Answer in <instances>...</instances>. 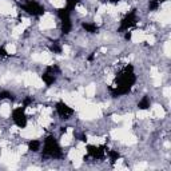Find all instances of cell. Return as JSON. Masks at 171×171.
Returning a JSON list of instances; mask_svg holds the SVG:
<instances>
[{"label": "cell", "instance_id": "obj_1", "mask_svg": "<svg viewBox=\"0 0 171 171\" xmlns=\"http://www.w3.org/2000/svg\"><path fill=\"white\" fill-rule=\"evenodd\" d=\"M102 107L98 104H92V103H86L84 107L79 111V115H80L82 119H87V120H91V119H98L102 116Z\"/></svg>", "mask_w": 171, "mask_h": 171}, {"label": "cell", "instance_id": "obj_2", "mask_svg": "<svg viewBox=\"0 0 171 171\" xmlns=\"http://www.w3.org/2000/svg\"><path fill=\"white\" fill-rule=\"evenodd\" d=\"M43 127H35V126H28V127L20 130V135L24 139H36L43 135Z\"/></svg>", "mask_w": 171, "mask_h": 171}, {"label": "cell", "instance_id": "obj_3", "mask_svg": "<svg viewBox=\"0 0 171 171\" xmlns=\"http://www.w3.org/2000/svg\"><path fill=\"white\" fill-rule=\"evenodd\" d=\"M55 27V19L51 14H44V16L41 18L40 20V28L41 29H51Z\"/></svg>", "mask_w": 171, "mask_h": 171}, {"label": "cell", "instance_id": "obj_4", "mask_svg": "<svg viewBox=\"0 0 171 171\" xmlns=\"http://www.w3.org/2000/svg\"><path fill=\"white\" fill-rule=\"evenodd\" d=\"M32 59L35 62L43 64H51L52 63V56L49 55L48 52H41V54H32Z\"/></svg>", "mask_w": 171, "mask_h": 171}, {"label": "cell", "instance_id": "obj_5", "mask_svg": "<svg viewBox=\"0 0 171 171\" xmlns=\"http://www.w3.org/2000/svg\"><path fill=\"white\" fill-rule=\"evenodd\" d=\"M155 18H157L158 21H160V23L163 24H168L171 20V14L168 9H162L160 12H158V14H155Z\"/></svg>", "mask_w": 171, "mask_h": 171}, {"label": "cell", "instance_id": "obj_6", "mask_svg": "<svg viewBox=\"0 0 171 171\" xmlns=\"http://www.w3.org/2000/svg\"><path fill=\"white\" fill-rule=\"evenodd\" d=\"M127 132H128V128H126L124 126H123V127H120V128H114V130L111 131L110 135L114 140H122L123 136H124Z\"/></svg>", "mask_w": 171, "mask_h": 171}, {"label": "cell", "instance_id": "obj_7", "mask_svg": "<svg viewBox=\"0 0 171 171\" xmlns=\"http://www.w3.org/2000/svg\"><path fill=\"white\" fill-rule=\"evenodd\" d=\"M12 11H14V7L11 6L8 0H0V14L11 15Z\"/></svg>", "mask_w": 171, "mask_h": 171}, {"label": "cell", "instance_id": "obj_8", "mask_svg": "<svg viewBox=\"0 0 171 171\" xmlns=\"http://www.w3.org/2000/svg\"><path fill=\"white\" fill-rule=\"evenodd\" d=\"M150 115H152L154 118H165V115H166V112H165V110H163V107H160L159 104H154L152 106V108H151V111H150Z\"/></svg>", "mask_w": 171, "mask_h": 171}, {"label": "cell", "instance_id": "obj_9", "mask_svg": "<svg viewBox=\"0 0 171 171\" xmlns=\"http://www.w3.org/2000/svg\"><path fill=\"white\" fill-rule=\"evenodd\" d=\"M145 38H146V34L142 29H136V31L132 32V35H131V40L134 43H142V41H145Z\"/></svg>", "mask_w": 171, "mask_h": 171}, {"label": "cell", "instance_id": "obj_10", "mask_svg": "<svg viewBox=\"0 0 171 171\" xmlns=\"http://www.w3.org/2000/svg\"><path fill=\"white\" fill-rule=\"evenodd\" d=\"M71 142H72V128L70 127L68 130H67V132L64 134L63 136H62L60 145H62V146H68Z\"/></svg>", "mask_w": 171, "mask_h": 171}, {"label": "cell", "instance_id": "obj_11", "mask_svg": "<svg viewBox=\"0 0 171 171\" xmlns=\"http://www.w3.org/2000/svg\"><path fill=\"white\" fill-rule=\"evenodd\" d=\"M122 142L124 143V145H127V146H132V145H135V143L138 142V139H136V136L134 135V134L127 132L124 136H123Z\"/></svg>", "mask_w": 171, "mask_h": 171}, {"label": "cell", "instance_id": "obj_12", "mask_svg": "<svg viewBox=\"0 0 171 171\" xmlns=\"http://www.w3.org/2000/svg\"><path fill=\"white\" fill-rule=\"evenodd\" d=\"M38 123H39L40 127L46 128V127H48V126L52 123V118H49V115H41L40 118H39Z\"/></svg>", "mask_w": 171, "mask_h": 171}, {"label": "cell", "instance_id": "obj_13", "mask_svg": "<svg viewBox=\"0 0 171 171\" xmlns=\"http://www.w3.org/2000/svg\"><path fill=\"white\" fill-rule=\"evenodd\" d=\"M87 142L90 143V145L99 146V145H103L106 140H104V138H100V136H88V138H87Z\"/></svg>", "mask_w": 171, "mask_h": 171}, {"label": "cell", "instance_id": "obj_14", "mask_svg": "<svg viewBox=\"0 0 171 171\" xmlns=\"http://www.w3.org/2000/svg\"><path fill=\"white\" fill-rule=\"evenodd\" d=\"M84 94L87 98H94L96 94V86L95 84H88L87 87L84 88Z\"/></svg>", "mask_w": 171, "mask_h": 171}, {"label": "cell", "instance_id": "obj_15", "mask_svg": "<svg viewBox=\"0 0 171 171\" xmlns=\"http://www.w3.org/2000/svg\"><path fill=\"white\" fill-rule=\"evenodd\" d=\"M34 78H35V74H31V72H27L21 76V80L26 86H32V82H34Z\"/></svg>", "mask_w": 171, "mask_h": 171}, {"label": "cell", "instance_id": "obj_16", "mask_svg": "<svg viewBox=\"0 0 171 171\" xmlns=\"http://www.w3.org/2000/svg\"><path fill=\"white\" fill-rule=\"evenodd\" d=\"M0 115L3 116V118H8L11 115V106L7 104V103L3 106H0Z\"/></svg>", "mask_w": 171, "mask_h": 171}, {"label": "cell", "instance_id": "obj_17", "mask_svg": "<svg viewBox=\"0 0 171 171\" xmlns=\"http://www.w3.org/2000/svg\"><path fill=\"white\" fill-rule=\"evenodd\" d=\"M62 99H63L64 102H66L68 106H71L72 107L74 106V102H75V99H74V96H72V92H64L63 95H62Z\"/></svg>", "mask_w": 171, "mask_h": 171}, {"label": "cell", "instance_id": "obj_18", "mask_svg": "<svg viewBox=\"0 0 171 171\" xmlns=\"http://www.w3.org/2000/svg\"><path fill=\"white\" fill-rule=\"evenodd\" d=\"M24 29H26V27H24L23 24L21 23L18 24V26L14 28V31H12V36H14V38H18L19 35H21V34L24 32Z\"/></svg>", "mask_w": 171, "mask_h": 171}, {"label": "cell", "instance_id": "obj_19", "mask_svg": "<svg viewBox=\"0 0 171 171\" xmlns=\"http://www.w3.org/2000/svg\"><path fill=\"white\" fill-rule=\"evenodd\" d=\"M32 86H34V87H36V88H41V87H44V82H43V79L39 78L38 75H35V78H34V82H32Z\"/></svg>", "mask_w": 171, "mask_h": 171}, {"label": "cell", "instance_id": "obj_20", "mask_svg": "<svg viewBox=\"0 0 171 171\" xmlns=\"http://www.w3.org/2000/svg\"><path fill=\"white\" fill-rule=\"evenodd\" d=\"M135 116L138 119H146V118H150V111L148 110H139L138 112L135 114Z\"/></svg>", "mask_w": 171, "mask_h": 171}, {"label": "cell", "instance_id": "obj_21", "mask_svg": "<svg viewBox=\"0 0 171 171\" xmlns=\"http://www.w3.org/2000/svg\"><path fill=\"white\" fill-rule=\"evenodd\" d=\"M128 8H130V7H128V4L126 3V1H120V3L116 6V9H118L119 12H127Z\"/></svg>", "mask_w": 171, "mask_h": 171}, {"label": "cell", "instance_id": "obj_22", "mask_svg": "<svg viewBox=\"0 0 171 171\" xmlns=\"http://www.w3.org/2000/svg\"><path fill=\"white\" fill-rule=\"evenodd\" d=\"M6 51H7V54H9V55H15V54H16V47H15V44L8 43L6 46Z\"/></svg>", "mask_w": 171, "mask_h": 171}, {"label": "cell", "instance_id": "obj_23", "mask_svg": "<svg viewBox=\"0 0 171 171\" xmlns=\"http://www.w3.org/2000/svg\"><path fill=\"white\" fill-rule=\"evenodd\" d=\"M51 3H52L54 7L56 8H63L66 6V0H51Z\"/></svg>", "mask_w": 171, "mask_h": 171}, {"label": "cell", "instance_id": "obj_24", "mask_svg": "<svg viewBox=\"0 0 171 171\" xmlns=\"http://www.w3.org/2000/svg\"><path fill=\"white\" fill-rule=\"evenodd\" d=\"M152 83H154V86H155V87H159L160 84H162V78H160V74L152 76Z\"/></svg>", "mask_w": 171, "mask_h": 171}, {"label": "cell", "instance_id": "obj_25", "mask_svg": "<svg viewBox=\"0 0 171 171\" xmlns=\"http://www.w3.org/2000/svg\"><path fill=\"white\" fill-rule=\"evenodd\" d=\"M165 55L167 56V58L171 55V43L170 41H166L165 43Z\"/></svg>", "mask_w": 171, "mask_h": 171}, {"label": "cell", "instance_id": "obj_26", "mask_svg": "<svg viewBox=\"0 0 171 171\" xmlns=\"http://www.w3.org/2000/svg\"><path fill=\"white\" fill-rule=\"evenodd\" d=\"M27 150H28V146L27 145H20L18 147V152H19V155H20V154H26L27 152Z\"/></svg>", "mask_w": 171, "mask_h": 171}, {"label": "cell", "instance_id": "obj_27", "mask_svg": "<svg viewBox=\"0 0 171 171\" xmlns=\"http://www.w3.org/2000/svg\"><path fill=\"white\" fill-rule=\"evenodd\" d=\"M147 163H146V162H142V163H139V165H136L135 166V170H146V168H147Z\"/></svg>", "mask_w": 171, "mask_h": 171}, {"label": "cell", "instance_id": "obj_28", "mask_svg": "<svg viewBox=\"0 0 171 171\" xmlns=\"http://www.w3.org/2000/svg\"><path fill=\"white\" fill-rule=\"evenodd\" d=\"M145 40L147 41L148 44H154V43H155V38H154V35H146Z\"/></svg>", "mask_w": 171, "mask_h": 171}, {"label": "cell", "instance_id": "obj_29", "mask_svg": "<svg viewBox=\"0 0 171 171\" xmlns=\"http://www.w3.org/2000/svg\"><path fill=\"white\" fill-rule=\"evenodd\" d=\"M163 95H165V98H170V96H171V88L170 87L163 88Z\"/></svg>", "mask_w": 171, "mask_h": 171}, {"label": "cell", "instance_id": "obj_30", "mask_svg": "<svg viewBox=\"0 0 171 171\" xmlns=\"http://www.w3.org/2000/svg\"><path fill=\"white\" fill-rule=\"evenodd\" d=\"M112 120H114V122H118V123H122L123 116H120V115H112Z\"/></svg>", "mask_w": 171, "mask_h": 171}, {"label": "cell", "instance_id": "obj_31", "mask_svg": "<svg viewBox=\"0 0 171 171\" xmlns=\"http://www.w3.org/2000/svg\"><path fill=\"white\" fill-rule=\"evenodd\" d=\"M51 108H48V107H43L41 108V115H49L51 114Z\"/></svg>", "mask_w": 171, "mask_h": 171}, {"label": "cell", "instance_id": "obj_32", "mask_svg": "<svg viewBox=\"0 0 171 171\" xmlns=\"http://www.w3.org/2000/svg\"><path fill=\"white\" fill-rule=\"evenodd\" d=\"M76 11H78L79 14H82V15H86V14H87L86 8H84V7H82V6H78V7H76Z\"/></svg>", "mask_w": 171, "mask_h": 171}, {"label": "cell", "instance_id": "obj_33", "mask_svg": "<svg viewBox=\"0 0 171 171\" xmlns=\"http://www.w3.org/2000/svg\"><path fill=\"white\" fill-rule=\"evenodd\" d=\"M82 163H83V159H75V160H74V166H75L76 168L80 167Z\"/></svg>", "mask_w": 171, "mask_h": 171}, {"label": "cell", "instance_id": "obj_34", "mask_svg": "<svg viewBox=\"0 0 171 171\" xmlns=\"http://www.w3.org/2000/svg\"><path fill=\"white\" fill-rule=\"evenodd\" d=\"M94 20H95L96 24H100V23H102V15L96 14V15H95V18H94Z\"/></svg>", "mask_w": 171, "mask_h": 171}, {"label": "cell", "instance_id": "obj_35", "mask_svg": "<svg viewBox=\"0 0 171 171\" xmlns=\"http://www.w3.org/2000/svg\"><path fill=\"white\" fill-rule=\"evenodd\" d=\"M21 24H23V26L27 28V27L31 26V20H29V19H23V20H21Z\"/></svg>", "mask_w": 171, "mask_h": 171}, {"label": "cell", "instance_id": "obj_36", "mask_svg": "<svg viewBox=\"0 0 171 171\" xmlns=\"http://www.w3.org/2000/svg\"><path fill=\"white\" fill-rule=\"evenodd\" d=\"M170 7H171L170 1H165V3L162 4V9H168V11H170Z\"/></svg>", "mask_w": 171, "mask_h": 171}, {"label": "cell", "instance_id": "obj_37", "mask_svg": "<svg viewBox=\"0 0 171 171\" xmlns=\"http://www.w3.org/2000/svg\"><path fill=\"white\" fill-rule=\"evenodd\" d=\"M35 111H36V108H32V107H27V108H26V114H28V115L34 114Z\"/></svg>", "mask_w": 171, "mask_h": 171}, {"label": "cell", "instance_id": "obj_38", "mask_svg": "<svg viewBox=\"0 0 171 171\" xmlns=\"http://www.w3.org/2000/svg\"><path fill=\"white\" fill-rule=\"evenodd\" d=\"M9 131H11V132H12V134L20 132V130H19V127H18V126H12V127H11V130H9Z\"/></svg>", "mask_w": 171, "mask_h": 171}, {"label": "cell", "instance_id": "obj_39", "mask_svg": "<svg viewBox=\"0 0 171 171\" xmlns=\"http://www.w3.org/2000/svg\"><path fill=\"white\" fill-rule=\"evenodd\" d=\"M104 12H106V6H100V7L98 8V14H99V15L104 14Z\"/></svg>", "mask_w": 171, "mask_h": 171}, {"label": "cell", "instance_id": "obj_40", "mask_svg": "<svg viewBox=\"0 0 171 171\" xmlns=\"http://www.w3.org/2000/svg\"><path fill=\"white\" fill-rule=\"evenodd\" d=\"M158 68H155V67H152V68H151V76H155V75H158Z\"/></svg>", "mask_w": 171, "mask_h": 171}, {"label": "cell", "instance_id": "obj_41", "mask_svg": "<svg viewBox=\"0 0 171 171\" xmlns=\"http://www.w3.org/2000/svg\"><path fill=\"white\" fill-rule=\"evenodd\" d=\"M112 79H114V75H112V74H110V75L107 76V79H106V80H107V84L112 83Z\"/></svg>", "mask_w": 171, "mask_h": 171}, {"label": "cell", "instance_id": "obj_42", "mask_svg": "<svg viewBox=\"0 0 171 171\" xmlns=\"http://www.w3.org/2000/svg\"><path fill=\"white\" fill-rule=\"evenodd\" d=\"M63 52L66 54V55H68V54H70V47H68V46H63Z\"/></svg>", "mask_w": 171, "mask_h": 171}, {"label": "cell", "instance_id": "obj_43", "mask_svg": "<svg viewBox=\"0 0 171 171\" xmlns=\"http://www.w3.org/2000/svg\"><path fill=\"white\" fill-rule=\"evenodd\" d=\"M165 147H166V148H170V147H171V143L168 142V140H167V142H165Z\"/></svg>", "mask_w": 171, "mask_h": 171}, {"label": "cell", "instance_id": "obj_44", "mask_svg": "<svg viewBox=\"0 0 171 171\" xmlns=\"http://www.w3.org/2000/svg\"><path fill=\"white\" fill-rule=\"evenodd\" d=\"M7 145H8V142H6V140H4V142H1V143H0V146H1V147H7Z\"/></svg>", "mask_w": 171, "mask_h": 171}, {"label": "cell", "instance_id": "obj_45", "mask_svg": "<svg viewBox=\"0 0 171 171\" xmlns=\"http://www.w3.org/2000/svg\"><path fill=\"white\" fill-rule=\"evenodd\" d=\"M100 51H102V52H107V48H106V47H102Z\"/></svg>", "mask_w": 171, "mask_h": 171}, {"label": "cell", "instance_id": "obj_46", "mask_svg": "<svg viewBox=\"0 0 171 171\" xmlns=\"http://www.w3.org/2000/svg\"><path fill=\"white\" fill-rule=\"evenodd\" d=\"M28 170H39V167H29Z\"/></svg>", "mask_w": 171, "mask_h": 171}, {"label": "cell", "instance_id": "obj_47", "mask_svg": "<svg viewBox=\"0 0 171 171\" xmlns=\"http://www.w3.org/2000/svg\"><path fill=\"white\" fill-rule=\"evenodd\" d=\"M0 135H1V131H0Z\"/></svg>", "mask_w": 171, "mask_h": 171}]
</instances>
